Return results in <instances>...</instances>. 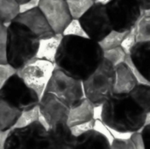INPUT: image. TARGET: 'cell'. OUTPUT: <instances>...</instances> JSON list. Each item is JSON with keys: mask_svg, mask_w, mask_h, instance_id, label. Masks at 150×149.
I'll list each match as a JSON object with an SVG mask.
<instances>
[{"mask_svg": "<svg viewBox=\"0 0 150 149\" xmlns=\"http://www.w3.org/2000/svg\"><path fill=\"white\" fill-rule=\"evenodd\" d=\"M103 59L104 51L98 41L77 36H64L55 65L68 75L84 81Z\"/></svg>", "mask_w": 150, "mask_h": 149, "instance_id": "1", "label": "cell"}, {"mask_svg": "<svg viewBox=\"0 0 150 149\" xmlns=\"http://www.w3.org/2000/svg\"><path fill=\"white\" fill-rule=\"evenodd\" d=\"M39 119H40V107L38 105L31 110L23 111L15 127L25 126H28Z\"/></svg>", "mask_w": 150, "mask_h": 149, "instance_id": "28", "label": "cell"}, {"mask_svg": "<svg viewBox=\"0 0 150 149\" xmlns=\"http://www.w3.org/2000/svg\"><path fill=\"white\" fill-rule=\"evenodd\" d=\"M150 123V112L148 114V119H147V124Z\"/></svg>", "mask_w": 150, "mask_h": 149, "instance_id": "42", "label": "cell"}, {"mask_svg": "<svg viewBox=\"0 0 150 149\" xmlns=\"http://www.w3.org/2000/svg\"><path fill=\"white\" fill-rule=\"evenodd\" d=\"M80 21L90 38L96 41H100L113 29L106 6L100 4L95 3Z\"/></svg>", "mask_w": 150, "mask_h": 149, "instance_id": "10", "label": "cell"}, {"mask_svg": "<svg viewBox=\"0 0 150 149\" xmlns=\"http://www.w3.org/2000/svg\"><path fill=\"white\" fill-rule=\"evenodd\" d=\"M39 8L55 33H62L73 18L66 0H41Z\"/></svg>", "mask_w": 150, "mask_h": 149, "instance_id": "12", "label": "cell"}, {"mask_svg": "<svg viewBox=\"0 0 150 149\" xmlns=\"http://www.w3.org/2000/svg\"><path fill=\"white\" fill-rule=\"evenodd\" d=\"M95 121L96 119H93V120H91L89 122H86V123H83V124H80V125H77V126H75L73 127H71L72 129V132L76 136H79L86 132H89L92 129H94L95 127Z\"/></svg>", "mask_w": 150, "mask_h": 149, "instance_id": "34", "label": "cell"}, {"mask_svg": "<svg viewBox=\"0 0 150 149\" xmlns=\"http://www.w3.org/2000/svg\"><path fill=\"white\" fill-rule=\"evenodd\" d=\"M55 68L56 65L54 62L35 58L22 68L18 69L17 75L21 77L25 84L34 90L40 99H41Z\"/></svg>", "mask_w": 150, "mask_h": 149, "instance_id": "8", "label": "cell"}, {"mask_svg": "<svg viewBox=\"0 0 150 149\" xmlns=\"http://www.w3.org/2000/svg\"><path fill=\"white\" fill-rule=\"evenodd\" d=\"M18 72V69L10 63H0V88Z\"/></svg>", "mask_w": 150, "mask_h": 149, "instance_id": "32", "label": "cell"}, {"mask_svg": "<svg viewBox=\"0 0 150 149\" xmlns=\"http://www.w3.org/2000/svg\"><path fill=\"white\" fill-rule=\"evenodd\" d=\"M125 63L129 67V68L131 69L133 75L134 76V77L136 78L138 84H144V85H150V82L144 76V75L141 72V70L137 68V66L135 65V63L133 61V58L130 54H127Z\"/></svg>", "mask_w": 150, "mask_h": 149, "instance_id": "31", "label": "cell"}, {"mask_svg": "<svg viewBox=\"0 0 150 149\" xmlns=\"http://www.w3.org/2000/svg\"><path fill=\"white\" fill-rule=\"evenodd\" d=\"M0 99L22 112L38 106L40 101L37 93L29 88L17 74L0 88Z\"/></svg>", "mask_w": 150, "mask_h": 149, "instance_id": "7", "label": "cell"}, {"mask_svg": "<svg viewBox=\"0 0 150 149\" xmlns=\"http://www.w3.org/2000/svg\"><path fill=\"white\" fill-rule=\"evenodd\" d=\"M129 94L149 114L150 112V85L138 84Z\"/></svg>", "mask_w": 150, "mask_h": 149, "instance_id": "22", "label": "cell"}, {"mask_svg": "<svg viewBox=\"0 0 150 149\" xmlns=\"http://www.w3.org/2000/svg\"><path fill=\"white\" fill-rule=\"evenodd\" d=\"M130 139L133 141V142L134 143V145L137 148V149H145L144 141H143L141 131L131 133Z\"/></svg>", "mask_w": 150, "mask_h": 149, "instance_id": "35", "label": "cell"}, {"mask_svg": "<svg viewBox=\"0 0 150 149\" xmlns=\"http://www.w3.org/2000/svg\"><path fill=\"white\" fill-rule=\"evenodd\" d=\"M136 35H137V30H136V25H134L128 31L127 34L126 35V37L124 38V40H123V41H122V43L120 45L122 47V48L126 51V53L127 54H130L131 55L133 48L137 44Z\"/></svg>", "mask_w": 150, "mask_h": 149, "instance_id": "30", "label": "cell"}, {"mask_svg": "<svg viewBox=\"0 0 150 149\" xmlns=\"http://www.w3.org/2000/svg\"><path fill=\"white\" fill-rule=\"evenodd\" d=\"M142 15H144L146 17H150V9L142 10Z\"/></svg>", "mask_w": 150, "mask_h": 149, "instance_id": "40", "label": "cell"}, {"mask_svg": "<svg viewBox=\"0 0 150 149\" xmlns=\"http://www.w3.org/2000/svg\"><path fill=\"white\" fill-rule=\"evenodd\" d=\"M47 128L39 119L28 126L1 132V149H47Z\"/></svg>", "mask_w": 150, "mask_h": 149, "instance_id": "4", "label": "cell"}, {"mask_svg": "<svg viewBox=\"0 0 150 149\" xmlns=\"http://www.w3.org/2000/svg\"><path fill=\"white\" fill-rule=\"evenodd\" d=\"M62 34L64 36H77V37L91 39L87 32L85 31L84 27L83 26L80 19L77 18H72L70 23L64 29Z\"/></svg>", "mask_w": 150, "mask_h": 149, "instance_id": "27", "label": "cell"}, {"mask_svg": "<svg viewBox=\"0 0 150 149\" xmlns=\"http://www.w3.org/2000/svg\"><path fill=\"white\" fill-rule=\"evenodd\" d=\"M22 111L0 99V132H9L15 127Z\"/></svg>", "mask_w": 150, "mask_h": 149, "instance_id": "20", "label": "cell"}, {"mask_svg": "<svg viewBox=\"0 0 150 149\" xmlns=\"http://www.w3.org/2000/svg\"><path fill=\"white\" fill-rule=\"evenodd\" d=\"M8 27L4 24L0 25V63H8L7 60Z\"/></svg>", "mask_w": 150, "mask_h": 149, "instance_id": "29", "label": "cell"}, {"mask_svg": "<svg viewBox=\"0 0 150 149\" xmlns=\"http://www.w3.org/2000/svg\"><path fill=\"white\" fill-rule=\"evenodd\" d=\"M113 29L129 31L142 14L138 0H112L105 5Z\"/></svg>", "mask_w": 150, "mask_h": 149, "instance_id": "9", "label": "cell"}, {"mask_svg": "<svg viewBox=\"0 0 150 149\" xmlns=\"http://www.w3.org/2000/svg\"><path fill=\"white\" fill-rule=\"evenodd\" d=\"M115 67L106 59H103L94 72L83 81L86 98L94 105L105 104L113 94Z\"/></svg>", "mask_w": 150, "mask_h": 149, "instance_id": "5", "label": "cell"}, {"mask_svg": "<svg viewBox=\"0 0 150 149\" xmlns=\"http://www.w3.org/2000/svg\"><path fill=\"white\" fill-rule=\"evenodd\" d=\"M40 39L25 25L12 21L8 26L7 60L18 70L35 59Z\"/></svg>", "mask_w": 150, "mask_h": 149, "instance_id": "3", "label": "cell"}, {"mask_svg": "<svg viewBox=\"0 0 150 149\" xmlns=\"http://www.w3.org/2000/svg\"><path fill=\"white\" fill-rule=\"evenodd\" d=\"M17 1H18V3H19L20 4H24V3L27 2L28 0H17Z\"/></svg>", "mask_w": 150, "mask_h": 149, "instance_id": "41", "label": "cell"}, {"mask_svg": "<svg viewBox=\"0 0 150 149\" xmlns=\"http://www.w3.org/2000/svg\"><path fill=\"white\" fill-rule=\"evenodd\" d=\"M137 85L136 78L125 62L115 67L114 94H129Z\"/></svg>", "mask_w": 150, "mask_h": 149, "instance_id": "15", "label": "cell"}, {"mask_svg": "<svg viewBox=\"0 0 150 149\" xmlns=\"http://www.w3.org/2000/svg\"><path fill=\"white\" fill-rule=\"evenodd\" d=\"M142 10L150 9V0H138Z\"/></svg>", "mask_w": 150, "mask_h": 149, "instance_id": "38", "label": "cell"}, {"mask_svg": "<svg viewBox=\"0 0 150 149\" xmlns=\"http://www.w3.org/2000/svg\"><path fill=\"white\" fill-rule=\"evenodd\" d=\"M135 25L137 30V43L150 42V17L142 14Z\"/></svg>", "mask_w": 150, "mask_h": 149, "instance_id": "25", "label": "cell"}, {"mask_svg": "<svg viewBox=\"0 0 150 149\" xmlns=\"http://www.w3.org/2000/svg\"><path fill=\"white\" fill-rule=\"evenodd\" d=\"M47 149H76L78 136L75 135L68 123H60L47 129Z\"/></svg>", "mask_w": 150, "mask_h": 149, "instance_id": "14", "label": "cell"}, {"mask_svg": "<svg viewBox=\"0 0 150 149\" xmlns=\"http://www.w3.org/2000/svg\"><path fill=\"white\" fill-rule=\"evenodd\" d=\"M112 149H137L130 138L113 139L112 141Z\"/></svg>", "mask_w": 150, "mask_h": 149, "instance_id": "33", "label": "cell"}, {"mask_svg": "<svg viewBox=\"0 0 150 149\" xmlns=\"http://www.w3.org/2000/svg\"><path fill=\"white\" fill-rule=\"evenodd\" d=\"M73 18L80 19L95 4V0H66Z\"/></svg>", "mask_w": 150, "mask_h": 149, "instance_id": "24", "label": "cell"}, {"mask_svg": "<svg viewBox=\"0 0 150 149\" xmlns=\"http://www.w3.org/2000/svg\"><path fill=\"white\" fill-rule=\"evenodd\" d=\"M20 14V4L17 0H0L1 24L9 26Z\"/></svg>", "mask_w": 150, "mask_h": 149, "instance_id": "21", "label": "cell"}, {"mask_svg": "<svg viewBox=\"0 0 150 149\" xmlns=\"http://www.w3.org/2000/svg\"><path fill=\"white\" fill-rule=\"evenodd\" d=\"M39 107L40 120L47 129L60 123H68L70 108L54 94L45 92Z\"/></svg>", "mask_w": 150, "mask_h": 149, "instance_id": "11", "label": "cell"}, {"mask_svg": "<svg viewBox=\"0 0 150 149\" xmlns=\"http://www.w3.org/2000/svg\"><path fill=\"white\" fill-rule=\"evenodd\" d=\"M127 54L121 46L104 51V58L109 61L114 67L124 63Z\"/></svg>", "mask_w": 150, "mask_h": 149, "instance_id": "26", "label": "cell"}, {"mask_svg": "<svg viewBox=\"0 0 150 149\" xmlns=\"http://www.w3.org/2000/svg\"><path fill=\"white\" fill-rule=\"evenodd\" d=\"M143 141H144V145L145 149H150V123L147 124L142 130L141 131Z\"/></svg>", "mask_w": 150, "mask_h": 149, "instance_id": "37", "label": "cell"}, {"mask_svg": "<svg viewBox=\"0 0 150 149\" xmlns=\"http://www.w3.org/2000/svg\"><path fill=\"white\" fill-rule=\"evenodd\" d=\"M13 21H16L27 27L39 39L49 37L55 34L45 15L39 7L20 13Z\"/></svg>", "mask_w": 150, "mask_h": 149, "instance_id": "13", "label": "cell"}, {"mask_svg": "<svg viewBox=\"0 0 150 149\" xmlns=\"http://www.w3.org/2000/svg\"><path fill=\"white\" fill-rule=\"evenodd\" d=\"M148 113L130 94H113L103 105L100 120L110 129L121 133L142 131Z\"/></svg>", "mask_w": 150, "mask_h": 149, "instance_id": "2", "label": "cell"}, {"mask_svg": "<svg viewBox=\"0 0 150 149\" xmlns=\"http://www.w3.org/2000/svg\"><path fill=\"white\" fill-rule=\"evenodd\" d=\"M95 119L94 105L85 98L80 105L70 109L68 125L70 127Z\"/></svg>", "mask_w": 150, "mask_h": 149, "instance_id": "18", "label": "cell"}, {"mask_svg": "<svg viewBox=\"0 0 150 149\" xmlns=\"http://www.w3.org/2000/svg\"><path fill=\"white\" fill-rule=\"evenodd\" d=\"M76 149H112V142L104 133L92 129L78 136Z\"/></svg>", "mask_w": 150, "mask_h": 149, "instance_id": "17", "label": "cell"}, {"mask_svg": "<svg viewBox=\"0 0 150 149\" xmlns=\"http://www.w3.org/2000/svg\"><path fill=\"white\" fill-rule=\"evenodd\" d=\"M41 0H28L27 2L20 4V13L31 11L40 6V3Z\"/></svg>", "mask_w": 150, "mask_h": 149, "instance_id": "36", "label": "cell"}, {"mask_svg": "<svg viewBox=\"0 0 150 149\" xmlns=\"http://www.w3.org/2000/svg\"><path fill=\"white\" fill-rule=\"evenodd\" d=\"M127 32L128 31H119L112 29L105 38L98 41V44L103 51L120 47Z\"/></svg>", "mask_w": 150, "mask_h": 149, "instance_id": "23", "label": "cell"}, {"mask_svg": "<svg viewBox=\"0 0 150 149\" xmlns=\"http://www.w3.org/2000/svg\"><path fill=\"white\" fill-rule=\"evenodd\" d=\"M134 62L150 82V42H140L132 50Z\"/></svg>", "mask_w": 150, "mask_h": 149, "instance_id": "19", "label": "cell"}, {"mask_svg": "<svg viewBox=\"0 0 150 149\" xmlns=\"http://www.w3.org/2000/svg\"><path fill=\"white\" fill-rule=\"evenodd\" d=\"M46 92L54 94L70 109L80 105L85 98L83 81L75 78L59 68H55Z\"/></svg>", "mask_w": 150, "mask_h": 149, "instance_id": "6", "label": "cell"}, {"mask_svg": "<svg viewBox=\"0 0 150 149\" xmlns=\"http://www.w3.org/2000/svg\"><path fill=\"white\" fill-rule=\"evenodd\" d=\"M111 1H112V0H95V3L96 4H103V5H106Z\"/></svg>", "mask_w": 150, "mask_h": 149, "instance_id": "39", "label": "cell"}, {"mask_svg": "<svg viewBox=\"0 0 150 149\" xmlns=\"http://www.w3.org/2000/svg\"><path fill=\"white\" fill-rule=\"evenodd\" d=\"M64 38L62 33H55L52 36L40 39L35 58L47 60L55 63L56 55Z\"/></svg>", "mask_w": 150, "mask_h": 149, "instance_id": "16", "label": "cell"}]
</instances>
